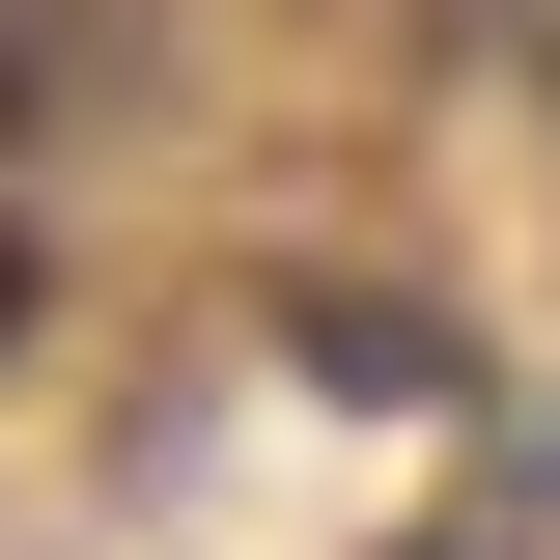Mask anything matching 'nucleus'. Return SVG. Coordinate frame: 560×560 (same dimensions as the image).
Instances as JSON below:
<instances>
[{"instance_id":"f257e3e1","label":"nucleus","mask_w":560,"mask_h":560,"mask_svg":"<svg viewBox=\"0 0 560 560\" xmlns=\"http://www.w3.org/2000/svg\"><path fill=\"white\" fill-rule=\"evenodd\" d=\"M57 28H84V0H0V140L57 113Z\"/></svg>"},{"instance_id":"f03ea898","label":"nucleus","mask_w":560,"mask_h":560,"mask_svg":"<svg viewBox=\"0 0 560 560\" xmlns=\"http://www.w3.org/2000/svg\"><path fill=\"white\" fill-rule=\"evenodd\" d=\"M0 337H28V224H0Z\"/></svg>"}]
</instances>
